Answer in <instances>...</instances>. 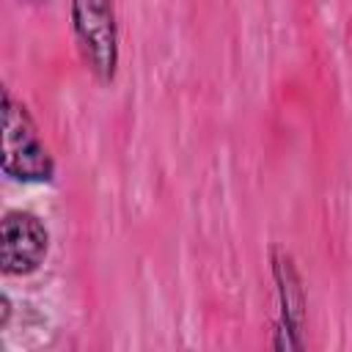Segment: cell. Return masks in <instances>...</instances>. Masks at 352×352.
Returning a JSON list of instances; mask_svg holds the SVG:
<instances>
[{"label":"cell","mask_w":352,"mask_h":352,"mask_svg":"<svg viewBox=\"0 0 352 352\" xmlns=\"http://www.w3.org/2000/svg\"><path fill=\"white\" fill-rule=\"evenodd\" d=\"M0 170L6 179L19 184H50L58 173L55 157L44 143L30 107L11 94L8 85L0 91Z\"/></svg>","instance_id":"obj_1"},{"label":"cell","mask_w":352,"mask_h":352,"mask_svg":"<svg viewBox=\"0 0 352 352\" xmlns=\"http://www.w3.org/2000/svg\"><path fill=\"white\" fill-rule=\"evenodd\" d=\"M69 25L82 66L99 82L110 85L121 60L116 0H69Z\"/></svg>","instance_id":"obj_2"},{"label":"cell","mask_w":352,"mask_h":352,"mask_svg":"<svg viewBox=\"0 0 352 352\" xmlns=\"http://www.w3.org/2000/svg\"><path fill=\"white\" fill-rule=\"evenodd\" d=\"M270 275H272L275 300H278V316L272 322L270 346L278 352H302L305 319H308L305 280L300 275L294 256L280 245L270 248Z\"/></svg>","instance_id":"obj_3"},{"label":"cell","mask_w":352,"mask_h":352,"mask_svg":"<svg viewBox=\"0 0 352 352\" xmlns=\"http://www.w3.org/2000/svg\"><path fill=\"white\" fill-rule=\"evenodd\" d=\"M50 228L30 209H6L0 217V272L6 278H28L41 270L50 256Z\"/></svg>","instance_id":"obj_4"},{"label":"cell","mask_w":352,"mask_h":352,"mask_svg":"<svg viewBox=\"0 0 352 352\" xmlns=\"http://www.w3.org/2000/svg\"><path fill=\"white\" fill-rule=\"evenodd\" d=\"M11 314H14V305H11V297L8 292L0 294V330H8V322H11Z\"/></svg>","instance_id":"obj_5"},{"label":"cell","mask_w":352,"mask_h":352,"mask_svg":"<svg viewBox=\"0 0 352 352\" xmlns=\"http://www.w3.org/2000/svg\"><path fill=\"white\" fill-rule=\"evenodd\" d=\"M28 3H38V0H28Z\"/></svg>","instance_id":"obj_6"}]
</instances>
